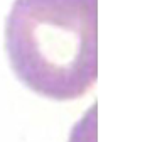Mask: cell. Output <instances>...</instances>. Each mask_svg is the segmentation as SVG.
I'll return each instance as SVG.
<instances>
[{
  "label": "cell",
  "instance_id": "1",
  "mask_svg": "<svg viewBox=\"0 0 145 142\" xmlns=\"http://www.w3.org/2000/svg\"><path fill=\"white\" fill-rule=\"evenodd\" d=\"M15 76L56 102L83 97L96 81V0H15L5 27Z\"/></svg>",
  "mask_w": 145,
  "mask_h": 142
},
{
  "label": "cell",
  "instance_id": "2",
  "mask_svg": "<svg viewBox=\"0 0 145 142\" xmlns=\"http://www.w3.org/2000/svg\"><path fill=\"white\" fill-rule=\"evenodd\" d=\"M83 130H84V118L81 124H78V127L74 129V132L71 134V142H88L86 137L83 135Z\"/></svg>",
  "mask_w": 145,
  "mask_h": 142
}]
</instances>
